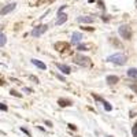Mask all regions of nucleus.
Here are the masks:
<instances>
[{"instance_id": "f257e3e1", "label": "nucleus", "mask_w": 137, "mask_h": 137, "mask_svg": "<svg viewBox=\"0 0 137 137\" xmlns=\"http://www.w3.org/2000/svg\"><path fill=\"white\" fill-rule=\"evenodd\" d=\"M73 60H74L75 65H80L82 66V67H92V62H91V58L88 56H84V55H75L74 58H73Z\"/></svg>"}, {"instance_id": "f03ea898", "label": "nucleus", "mask_w": 137, "mask_h": 137, "mask_svg": "<svg viewBox=\"0 0 137 137\" xmlns=\"http://www.w3.org/2000/svg\"><path fill=\"white\" fill-rule=\"evenodd\" d=\"M107 62H111V63L118 65V66H123L126 63V56L123 54H114L107 58Z\"/></svg>"}, {"instance_id": "7ed1b4c3", "label": "nucleus", "mask_w": 137, "mask_h": 137, "mask_svg": "<svg viewBox=\"0 0 137 137\" xmlns=\"http://www.w3.org/2000/svg\"><path fill=\"white\" fill-rule=\"evenodd\" d=\"M118 33H119V36L125 40L132 39V27L128 26V25H121V26L118 27Z\"/></svg>"}, {"instance_id": "20e7f679", "label": "nucleus", "mask_w": 137, "mask_h": 137, "mask_svg": "<svg viewBox=\"0 0 137 137\" xmlns=\"http://www.w3.org/2000/svg\"><path fill=\"white\" fill-rule=\"evenodd\" d=\"M47 30H48V25H39V26L33 27L30 34H32L33 37H40V36H43Z\"/></svg>"}, {"instance_id": "39448f33", "label": "nucleus", "mask_w": 137, "mask_h": 137, "mask_svg": "<svg viewBox=\"0 0 137 137\" xmlns=\"http://www.w3.org/2000/svg\"><path fill=\"white\" fill-rule=\"evenodd\" d=\"M93 99H95V100H97V101H100V103H101V104H103V106H104V110L106 111H111V110H113V107H111V104H110V103H108V101L107 100H104V99H103V97H100V96H97V95H95V93H93Z\"/></svg>"}, {"instance_id": "423d86ee", "label": "nucleus", "mask_w": 137, "mask_h": 137, "mask_svg": "<svg viewBox=\"0 0 137 137\" xmlns=\"http://www.w3.org/2000/svg\"><path fill=\"white\" fill-rule=\"evenodd\" d=\"M15 7H17V4H15V3L7 4V6H4L3 8L0 10V15H1V17H3V15H7L8 12H11L12 10H15Z\"/></svg>"}, {"instance_id": "0eeeda50", "label": "nucleus", "mask_w": 137, "mask_h": 137, "mask_svg": "<svg viewBox=\"0 0 137 137\" xmlns=\"http://www.w3.org/2000/svg\"><path fill=\"white\" fill-rule=\"evenodd\" d=\"M67 17H68V15L65 14L63 11L58 12V18H56V22H55V23H56V25H63L66 21H67Z\"/></svg>"}, {"instance_id": "6e6552de", "label": "nucleus", "mask_w": 137, "mask_h": 137, "mask_svg": "<svg viewBox=\"0 0 137 137\" xmlns=\"http://www.w3.org/2000/svg\"><path fill=\"white\" fill-rule=\"evenodd\" d=\"M55 48H56L58 51H60V52H63L65 49H70V44L68 43H65V41H59L55 44Z\"/></svg>"}, {"instance_id": "1a4fd4ad", "label": "nucleus", "mask_w": 137, "mask_h": 137, "mask_svg": "<svg viewBox=\"0 0 137 137\" xmlns=\"http://www.w3.org/2000/svg\"><path fill=\"white\" fill-rule=\"evenodd\" d=\"M81 40H82V34L80 32H74L71 34V43L73 44H80Z\"/></svg>"}, {"instance_id": "9d476101", "label": "nucleus", "mask_w": 137, "mask_h": 137, "mask_svg": "<svg viewBox=\"0 0 137 137\" xmlns=\"http://www.w3.org/2000/svg\"><path fill=\"white\" fill-rule=\"evenodd\" d=\"M56 67L59 68L63 74H70V71H71V68L68 67L67 65H63V63H56Z\"/></svg>"}, {"instance_id": "9b49d317", "label": "nucleus", "mask_w": 137, "mask_h": 137, "mask_svg": "<svg viewBox=\"0 0 137 137\" xmlns=\"http://www.w3.org/2000/svg\"><path fill=\"white\" fill-rule=\"evenodd\" d=\"M77 22H80V23H92L93 18L92 17H88V15H82V17H78L77 18Z\"/></svg>"}, {"instance_id": "f8f14e48", "label": "nucleus", "mask_w": 137, "mask_h": 137, "mask_svg": "<svg viewBox=\"0 0 137 137\" xmlns=\"http://www.w3.org/2000/svg\"><path fill=\"white\" fill-rule=\"evenodd\" d=\"M58 104L60 106V107H67V106H71L73 104V101L71 100H68V99H58Z\"/></svg>"}, {"instance_id": "ddd939ff", "label": "nucleus", "mask_w": 137, "mask_h": 137, "mask_svg": "<svg viewBox=\"0 0 137 137\" xmlns=\"http://www.w3.org/2000/svg\"><path fill=\"white\" fill-rule=\"evenodd\" d=\"M32 63L36 67H39V68H41V70H45L47 68V66H45V63H43L41 60H39V59H32Z\"/></svg>"}, {"instance_id": "4468645a", "label": "nucleus", "mask_w": 137, "mask_h": 137, "mask_svg": "<svg viewBox=\"0 0 137 137\" xmlns=\"http://www.w3.org/2000/svg\"><path fill=\"white\" fill-rule=\"evenodd\" d=\"M106 81H107V84H110V85H114V84H116L119 81V78L116 77V75H107Z\"/></svg>"}, {"instance_id": "2eb2a0df", "label": "nucleus", "mask_w": 137, "mask_h": 137, "mask_svg": "<svg viewBox=\"0 0 137 137\" xmlns=\"http://www.w3.org/2000/svg\"><path fill=\"white\" fill-rule=\"evenodd\" d=\"M128 75L130 78H133V80H137V68H134V67L129 68V70H128Z\"/></svg>"}, {"instance_id": "dca6fc26", "label": "nucleus", "mask_w": 137, "mask_h": 137, "mask_svg": "<svg viewBox=\"0 0 137 137\" xmlns=\"http://www.w3.org/2000/svg\"><path fill=\"white\" fill-rule=\"evenodd\" d=\"M77 49H78V52H84V51H88V45L87 44H78L77 45Z\"/></svg>"}, {"instance_id": "f3484780", "label": "nucleus", "mask_w": 137, "mask_h": 137, "mask_svg": "<svg viewBox=\"0 0 137 137\" xmlns=\"http://www.w3.org/2000/svg\"><path fill=\"white\" fill-rule=\"evenodd\" d=\"M6 43H7V37L4 36V34H3L1 32H0V47H3V45L6 44Z\"/></svg>"}, {"instance_id": "a211bd4d", "label": "nucleus", "mask_w": 137, "mask_h": 137, "mask_svg": "<svg viewBox=\"0 0 137 137\" xmlns=\"http://www.w3.org/2000/svg\"><path fill=\"white\" fill-rule=\"evenodd\" d=\"M10 93H11L12 96H17V97H22V95H21V93H18L17 91H14V89H11V91H10Z\"/></svg>"}, {"instance_id": "6ab92c4d", "label": "nucleus", "mask_w": 137, "mask_h": 137, "mask_svg": "<svg viewBox=\"0 0 137 137\" xmlns=\"http://www.w3.org/2000/svg\"><path fill=\"white\" fill-rule=\"evenodd\" d=\"M132 133H133L134 137H137V123L133 126V128H132Z\"/></svg>"}, {"instance_id": "aec40b11", "label": "nucleus", "mask_w": 137, "mask_h": 137, "mask_svg": "<svg viewBox=\"0 0 137 137\" xmlns=\"http://www.w3.org/2000/svg\"><path fill=\"white\" fill-rule=\"evenodd\" d=\"M0 110H1V111H7V110H8V107H7L4 103H0Z\"/></svg>"}, {"instance_id": "412c9836", "label": "nucleus", "mask_w": 137, "mask_h": 137, "mask_svg": "<svg viewBox=\"0 0 137 137\" xmlns=\"http://www.w3.org/2000/svg\"><path fill=\"white\" fill-rule=\"evenodd\" d=\"M21 130L23 132V133H26V134H27V136H29V137H32V134L29 133V130H27V129H25V128H21Z\"/></svg>"}, {"instance_id": "4be33fe9", "label": "nucleus", "mask_w": 137, "mask_h": 137, "mask_svg": "<svg viewBox=\"0 0 137 137\" xmlns=\"http://www.w3.org/2000/svg\"><path fill=\"white\" fill-rule=\"evenodd\" d=\"M30 80H33V81H34V82H39V78H37V77H34V75H30Z\"/></svg>"}, {"instance_id": "5701e85b", "label": "nucleus", "mask_w": 137, "mask_h": 137, "mask_svg": "<svg viewBox=\"0 0 137 137\" xmlns=\"http://www.w3.org/2000/svg\"><path fill=\"white\" fill-rule=\"evenodd\" d=\"M68 128L71 129V130H75V129H77V128H75V125H73V123H68Z\"/></svg>"}, {"instance_id": "b1692460", "label": "nucleus", "mask_w": 137, "mask_h": 137, "mask_svg": "<svg viewBox=\"0 0 137 137\" xmlns=\"http://www.w3.org/2000/svg\"><path fill=\"white\" fill-rule=\"evenodd\" d=\"M66 7H67V6H60V8H59V10H58V12H62V11H63V10H65V8H66Z\"/></svg>"}, {"instance_id": "393cba45", "label": "nucleus", "mask_w": 137, "mask_h": 137, "mask_svg": "<svg viewBox=\"0 0 137 137\" xmlns=\"http://www.w3.org/2000/svg\"><path fill=\"white\" fill-rule=\"evenodd\" d=\"M56 77L59 78L60 81H65V77H63V75H60V74H56Z\"/></svg>"}, {"instance_id": "a878e982", "label": "nucleus", "mask_w": 137, "mask_h": 137, "mask_svg": "<svg viewBox=\"0 0 137 137\" xmlns=\"http://www.w3.org/2000/svg\"><path fill=\"white\" fill-rule=\"evenodd\" d=\"M99 7H101V8H104V3H103V1H99Z\"/></svg>"}, {"instance_id": "bb28decb", "label": "nucleus", "mask_w": 137, "mask_h": 137, "mask_svg": "<svg viewBox=\"0 0 137 137\" xmlns=\"http://www.w3.org/2000/svg\"><path fill=\"white\" fill-rule=\"evenodd\" d=\"M82 29H85V30H91V32H93V27H87V26H85V27H82Z\"/></svg>"}, {"instance_id": "cd10ccee", "label": "nucleus", "mask_w": 137, "mask_h": 137, "mask_svg": "<svg viewBox=\"0 0 137 137\" xmlns=\"http://www.w3.org/2000/svg\"><path fill=\"white\" fill-rule=\"evenodd\" d=\"M45 125H47V126H49V128H51V126H52V123H51L49 121H45Z\"/></svg>"}, {"instance_id": "c85d7f7f", "label": "nucleus", "mask_w": 137, "mask_h": 137, "mask_svg": "<svg viewBox=\"0 0 137 137\" xmlns=\"http://www.w3.org/2000/svg\"><path fill=\"white\" fill-rule=\"evenodd\" d=\"M23 91H25V92H32V89H30V88H23Z\"/></svg>"}, {"instance_id": "c756f323", "label": "nucleus", "mask_w": 137, "mask_h": 137, "mask_svg": "<svg viewBox=\"0 0 137 137\" xmlns=\"http://www.w3.org/2000/svg\"><path fill=\"white\" fill-rule=\"evenodd\" d=\"M132 89H133L134 92H137V87H134V85H133V87H132Z\"/></svg>"}, {"instance_id": "7c9ffc66", "label": "nucleus", "mask_w": 137, "mask_h": 137, "mask_svg": "<svg viewBox=\"0 0 137 137\" xmlns=\"http://www.w3.org/2000/svg\"><path fill=\"white\" fill-rule=\"evenodd\" d=\"M88 1H89V3H93V1H95V0H88Z\"/></svg>"}, {"instance_id": "2f4dec72", "label": "nucleus", "mask_w": 137, "mask_h": 137, "mask_svg": "<svg viewBox=\"0 0 137 137\" xmlns=\"http://www.w3.org/2000/svg\"><path fill=\"white\" fill-rule=\"evenodd\" d=\"M136 4H137V1H136Z\"/></svg>"}]
</instances>
